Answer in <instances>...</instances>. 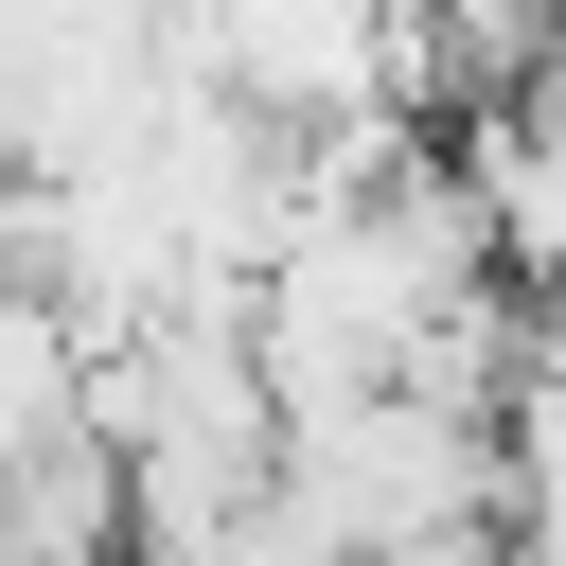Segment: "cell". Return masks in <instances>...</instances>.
I'll return each instance as SVG.
<instances>
[{
    "mask_svg": "<svg viewBox=\"0 0 566 566\" xmlns=\"http://www.w3.org/2000/svg\"><path fill=\"white\" fill-rule=\"evenodd\" d=\"M177 53L212 106H248L265 142L336 159V142H389V0H177ZM424 142V124H407Z\"/></svg>",
    "mask_w": 566,
    "mask_h": 566,
    "instance_id": "1",
    "label": "cell"
},
{
    "mask_svg": "<svg viewBox=\"0 0 566 566\" xmlns=\"http://www.w3.org/2000/svg\"><path fill=\"white\" fill-rule=\"evenodd\" d=\"M88 442V318L53 283H0V460Z\"/></svg>",
    "mask_w": 566,
    "mask_h": 566,
    "instance_id": "2",
    "label": "cell"
},
{
    "mask_svg": "<svg viewBox=\"0 0 566 566\" xmlns=\"http://www.w3.org/2000/svg\"><path fill=\"white\" fill-rule=\"evenodd\" d=\"M495 442H513V566H566V301H531Z\"/></svg>",
    "mask_w": 566,
    "mask_h": 566,
    "instance_id": "3",
    "label": "cell"
}]
</instances>
